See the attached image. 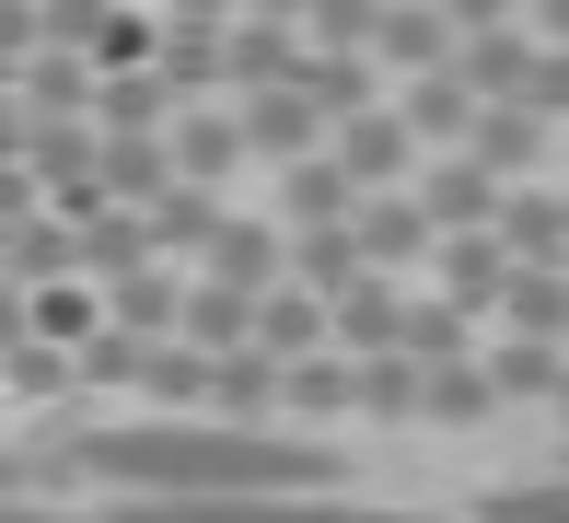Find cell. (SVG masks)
Returning <instances> with one entry per match:
<instances>
[{"mask_svg": "<svg viewBox=\"0 0 569 523\" xmlns=\"http://www.w3.org/2000/svg\"><path fill=\"white\" fill-rule=\"evenodd\" d=\"M70 465L140 489V501H163V512H187V501H326V489L349 477L338 442L291 431V418H221V407H163V418L82 431Z\"/></svg>", "mask_w": 569, "mask_h": 523, "instance_id": "obj_1", "label": "cell"}, {"mask_svg": "<svg viewBox=\"0 0 569 523\" xmlns=\"http://www.w3.org/2000/svg\"><path fill=\"white\" fill-rule=\"evenodd\" d=\"M291 70H302V23H291V12H232V23H221V93L291 82Z\"/></svg>", "mask_w": 569, "mask_h": 523, "instance_id": "obj_2", "label": "cell"}, {"mask_svg": "<svg viewBox=\"0 0 569 523\" xmlns=\"http://www.w3.org/2000/svg\"><path fill=\"white\" fill-rule=\"evenodd\" d=\"M232 117H244V151H256V164H291V151L326 140V105L302 93V82H256V93H232Z\"/></svg>", "mask_w": 569, "mask_h": 523, "instance_id": "obj_3", "label": "cell"}, {"mask_svg": "<svg viewBox=\"0 0 569 523\" xmlns=\"http://www.w3.org/2000/svg\"><path fill=\"white\" fill-rule=\"evenodd\" d=\"M338 164L360 175V187H396V175L430 164V140L407 117H383V105H349V117H338Z\"/></svg>", "mask_w": 569, "mask_h": 523, "instance_id": "obj_4", "label": "cell"}, {"mask_svg": "<svg viewBox=\"0 0 569 523\" xmlns=\"http://www.w3.org/2000/svg\"><path fill=\"white\" fill-rule=\"evenodd\" d=\"M419 209L442 233H488L500 221V175H488L477 151H442V164H419Z\"/></svg>", "mask_w": 569, "mask_h": 523, "instance_id": "obj_5", "label": "cell"}, {"mask_svg": "<svg viewBox=\"0 0 569 523\" xmlns=\"http://www.w3.org/2000/svg\"><path fill=\"white\" fill-rule=\"evenodd\" d=\"M372 256H360V209H338V221H291L279 233V279H315V292H338V279H360Z\"/></svg>", "mask_w": 569, "mask_h": 523, "instance_id": "obj_6", "label": "cell"}, {"mask_svg": "<svg viewBox=\"0 0 569 523\" xmlns=\"http://www.w3.org/2000/svg\"><path fill=\"white\" fill-rule=\"evenodd\" d=\"M372 59H383V70H407V82H419V70H442V59H453V12H442V0H383Z\"/></svg>", "mask_w": 569, "mask_h": 523, "instance_id": "obj_7", "label": "cell"}, {"mask_svg": "<svg viewBox=\"0 0 569 523\" xmlns=\"http://www.w3.org/2000/svg\"><path fill=\"white\" fill-rule=\"evenodd\" d=\"M453 151H477L488 175H535V164H547V117H535V105H511V93H488L477 128H465Z\"/></svg>", "mask_w": 569, "mask_h": 523, "instance_id": "obj_8", "label": "cell"}, {"mask_svg": "<svg viewBox=\"0 0 569 523\" xmlns=\"http://www.w3.org/2000/svg\"><path fill=\"white\" fill-rule=\"evenodd\" d=\"M232 164H256V151H244V117H232V105H174V175L221 187Z\"/></svg>", "mask_w": 569, "mask_h": 523, "instance_id": "obj_9", "label": "cell"}, {"mask_svg": "<svg viewBox=\"0 0 569 523\" xmlns=\"http://www.w3.org/2000/svg\"><path fill=\"white\" fill-rule=\"evenodd\" d=\"M256 349H268V361L326 349V292H315V279H268V292H256Z\"/></svg>", "mask_w": 569, "mask_h": 523, "instance_id": "obj_10", "label": "cell"}, {"mask_svg": "<svg viewBox=\"0 0 569 523\" xmlns=\"http://www.w3.org/2000/svg\"><path fill=\"white\" fill-rule=\"evenodd\" d=\"M488 407H500V384H488V361H477V349H442V361H419V418L465 431V418H488Z\"/></svg>", "mask_w": 569, "mask_h": 523, "instance_id": "obj_11", "label": "cell"}, {"mask_svg": "<svg viewBox=\"0 0 569 523\" xmlns=\"http://www.w3.org/2000/svg\"><path fill=\"white\" fill-rule=\"evenodd\" d=\"M338 209H360V175L338 151H291L279 164V221H338Z\"/></svg>", "mask_w": 569, "mask_h": 523, "instance_id": "obj_12", "label": "cell"}, {"mask_svg": "<svg viewBox=\"0 0 569 523\" xmlns=\"http://www.w3.org/2000/svg\"><path fill=\"white\" fill-rule=\"evenodd\" d=\"M430 233H442V221H430L419 198H372V187H360V256H372V268H419Z\"/></svg>", "mask_w": 569, "mask_h": 523, "instance_id": "obj_13", "label": "cell"}, {"mask_svg": "<svg viewBox=\"0 0 569 523\" xmlns=\"http://www.w3.org/2000/svg\"><path fill=\"white\" fill-rule=\"evenodd\" d=\"M140 221H151V256H198V245L221 233V187H198V175H174V187L151 198Z\"/></svg>", "mask_w": 569, "mask_h": 523, "instance_id": "obj_14", "label": "cell"}, {"mask_svg": "<svg viewBox=\"0 0 569 523\" xmlns=\"http://www.w3.org/2000/svg\"><path fill=\"white\" fill-rule=\"evenodd\" d=\"M93 175H106V198H163L174 151L151 140V128H106V140H93Z\"/></svg>", "mask_w": 569, "mask_h": 523, "instance_id": "obj_15", "label": "cell"}, {"mask_svg": "<svg viewBox=\"0 0 569 523\" xmlns=\"http://www.w3.org/2000/svg\"><path fill=\"white\" fill-rule=\"evenodd\" d=\"M477 105H488V93H477V82H465V70L442 59V70H419V93H407V128H419L430 151H453L465 128H477Z\"/></svg>", "mask_w": 569, "mask_h": 523, "instance_id": "obj_16", "label": "cell"}, {"mask_svg": "<svg viewBox=\"0 0 569 523\" xmlns=\"http://www.w3.org/2000/svg\"><path fill=\"white\" fill-rule=\"evenodd\" d=\"M500 279H511V245H500V233H465V245H442V303L500 314Z\"/></svg>", "mask_w": 569, "mask_h": 523, "instance_id": "obj_17", "label": "cell"}, {"mask_svg": "<svg viewBox=\"0 0 569 523\" xmlns=\"http://www.w3.org/2000/svg\"><path fill=\"white\" fill-rule=\"evenodd\" d=\"M174 337H198V349H232V337H256V292H244V279H198V292L174 303Z\"/></svg>", "mask_w": 569, "mask_h": 523, "instance_id": "obj_18", "label": "cell"}, {"mask_svg": "<svg viewBox=\"0 0 569 523\" xmlns=\"http://www.w3.org/2000/svg\"><path fill=\"white\" fill-rule=\"evenodd\" d=\"M453 70H465L477 93H523V70H535V36H523V23H477V36L453 47Z\"/></svg>", "mask_w": 569, "mask_h": 523, "instance_id": "obj_19", "label": "cell"}, {"mask_svg": "<svg viewBox=\"0 0 569 523\" xmlns=\"http://www.w3.org/2000/svg\"><path fill=\"white\" fill-rule=\"evenodd\" d=\"M151 47H163V23H151L140 0H106L93 36H82V59H93V70H151Z\"/></svg>", "mask_w": 569, "mask_h": 523, "instance_id": "obj_20", "label": "cell"}, {"mask_svg": "<svg viewBox=\"0 0 569 523\" xmlns=\"http://www.w3.org/2000/svg\"><path fill=\"white\" fill-rule=\"evenodd\" d=\"M174 279H163V256H140V268H117V292H106V314L117 326H140V337H174Z\"/></svg>", "mask_w": 569, "mask_h": 523, "instance_id": "obj_21", "label": "cell"}, {"mask_svg": "<svg viewBox=\"0 0 569 523\" xmlns=\"http://www.w3.org/2000/svg\"><path fill=\"white\" fill-rule=\"evenodd\" d=\"M140 396H151V407H198V396H210V349H198V337H151Z\"/></svg>", "mask_w": 569, "mask_h": 523, "instance_id": "obj_22", "label": "cell"}, {"mask_svg": "<svg viewBox=\"0 0 569 523\" xmlns=\"http://www.w3.org/2000/svg\"><path fill=\"white\" fill-rule=\"evenodd\" d=\"M198 256H210V279H244V292H268V279H279V233H256V221H221Z\"/></svg>", "mask_w": 569, "mask_h": 523, "instance_id": "obj_23", "label": "cell"}, {"mask_svg": "<svg viewBox=\"0 0 569 523\" xmlns=\"http://www.w3.org/2000/svg\"><path fill=\"white\" fill-rule=\"evenodd\" d=\"M558 337H523V326H511V349L500 361H488V384H500V396H558Z\"/></svg>", "mask_w": 569, "mask_h": 523, "instance_id": "obj_24", "label": "cell"}, {"mask_svg": "<svg viewBox=\"0 0 569 523\" xmlns=\"http://www.w3.org/2000/svg\"><path fill=\"white\" fill-rule=\"evenodd\" d=\"M383 0H302V47H372Z\"/></svg>", "mask_w": 569, "mask_h": 523, "instance_id": "obj_25", "label": "cell"}, {"mask_svg": "<svg viewBox=\"0 0 569 523\" xmlns=\"http://www.w3.org/2000/svg\"><path fill=\"white\" fill-rule=\"evenodd\" d=\"M465 326H477V314H465V303H407V349H419V361L465 349Z\"/></svg>", "mask_w": 569, "mask_h": 523, "instance_id": "obj_26", "label": "cell"}, {"mask_svg": "<svg viewBox=\"0 0 569 523\" xmlns=\"http://www.w3.org/2000/svg\"><path fill=\"white\" fill-rule=\"evenodd\" d=\"M12 396H36V407H47V396H70V361H59V349H23V337H12Z\"/></svg>", "mask_w": 569, "mask_h": 523, "instance_id": "obj_27", "label": "cell"}, {"mask_svg": "<svg viewBox=\"0 0 569 523\" xmlns=\"http://www.w3.org/2000/svg\"><path fill=\"white\" fill-rule=\"evenodd\" d=\"M511 105H535V117L558 128V117H569V47H558V59H535V70H523V93H511Z\"/></svg>", "mask_w": 569, "mask_h": 523, "instance_id": "obj_28", "label": "cell"}, {"mask_svg": "<svg viewBox=\"0 0 569 523\" xmlns=\"http://www.w3.org/2000/svg\"><path fill=\"white\" fill-rule=\"evenodd\" d=\"M47 47V23H36V0H0V70H23Z\"/></svg>", "mask_w": 569, "mask_h": 523, "instance_id": "obj_29", "label": "cell"}, {"mask_svg": "<svg viewBox=\"0 0 569 523\" xmlns=\"http://www.w3.org/2000/svg\"><path fill=\"white\" fill-rule=\"evenodd\" d=\"M488 512H511V523H569V477H558V489H500Z\"/></svg>", "mask_w": 569, "mask_h": 523, "instance_id": "obj_30", "label": "cell"}, {"mask_svg": "<svg viewBox=\"0 0 569 523\" xmlns=\"http://www.w3.org/2000/svg\"><path fill=\"white\" fill-rule=\"evenodd\" d=\"M453 12V36H477V23H511V0H442Z\"/></svg>", "mask_w": 569, "mask_h": 523, "instance_id": "obj_31", "label": "cell"}, {"mask_svg": "<svg viewBox=\"0 0 569 523\" xmlns=\"http://www.w3.org/2000/svg\"><path fill=\"white\" fill-rule=\"evenodd\" d=\"M244 0H163V23H232Z\"/></svg>", "mask_w": 569, "mask_h": 523, "instance_id": "obj_32", "label": "cell"}, {"mask_svg": "<svg viewBox=\"0 0 569 523\" xmlns=\"http://www.w3.org/2000/svg\"><path fill=\"white\" fill-rule=\"evenodd\" d=\"M523 12H535V36H558V47H569V0H523Z\"/></svg>", "mask_w": 569, "mask_h": 523, "instance_id": "obj_33", "label": "cell"}, {"mask_svg": "<svg viewBox=\"0 0 569 523\" xmlns=\"http://www.w3.org/2000/svg\"><path fill=\"white\" fill-rule=\"evenodd\" d=\"M547 407H558V418H569V361H558V396H547Z\"/></svg>", "mask_w": 569, "mask_h": 523, "instance_id": "obj_34", "label": "cell"}, {"mask_svg": "<svg viewBox=\"0 0 569 523\" xmlns=\"http://www.w3.org/2000/svg\"><path fill=\"white\" fill-rule=\"evenodd\" d=\"M12 477H23V465H12V454H0V501H12Z\"/></svg>", "mask_w": 569, "mask_h": 523, "instance_id": "obj_35", "label": "cell"}]
</instances>
